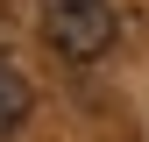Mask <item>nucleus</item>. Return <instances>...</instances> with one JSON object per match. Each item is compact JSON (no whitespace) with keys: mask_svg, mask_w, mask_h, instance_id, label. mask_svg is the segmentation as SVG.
<instances>
[{"mask_svg":"<svg viewBox=\"0 0 149 142\" xmlns=\"http://www.w3.org/2000/svg\"><path fill=\"white\" fill-rule=\"evenodd\" d=\"M43 36L71 64H92L114 50V0H43Z\"/></svg>","mask_w":149,"mask_h":142,"instance_id":"f257e3e1","label":"nucleus"},{"mask_svg":"<svg viewBox=\"0 0 149 142\" xmlns=\"http://www.w3.org/2000/svg\"><path fill=\"white\" fill-rule=\"evenodd\" d=\"M29 106H36V93H29V78L14 64H0V142H7L14 128L29 121Z\"/></svg>","mask_w":149,"mask_h":142,"instance_id":"f03ea898","label":"nucleus"}]
</instances>
